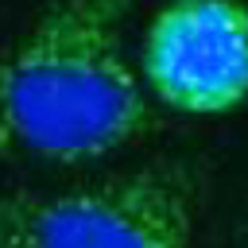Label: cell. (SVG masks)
Instances as JSON below:
<instances>
[{"label": "cell", "mask_w": 248, "mask_h": 248, "mask_svg": "<svg viewBox=\"0 0 248 248\" xmlns=\"http://www.w3.org/2000/svg\"><path fill=\"white\" fill-rule=\"evenodd\" d=\"M0 248H194V178L143 167L54 194H4Z\"/></svg>", "instance_id": "7a4b0ae2"}, {"label": "cell", "mask_w": 248, "mask_h": 248, "mask_svg": "<svg viewBox=\"0 0 248 248\" xmlns=\"http://www.w3.org/2000/svg\"><path fill=\"white\" fill-rule=\"evenodd\" d=\"M143 81L178 112H229L248 97V8L174 0L143 35Z\"/></svg>", "instance_id": "3957f363"}, {"label": "cell", "mask_w": 248, "mask_h": 248, "mask_svg": "<svg viewBox=\"0 0 248 248\" xmlns=\"http://www.w3.org/2000/svg\"><path fill=\"white\" fill-rule=\"evenodd\" d=\"M128 0H54L0 58V151L85 163L155 116L124 50Z\"/></svg>", "instance_id": "6da1fadb"}]
</instances>
